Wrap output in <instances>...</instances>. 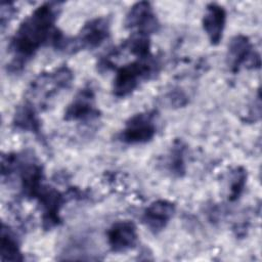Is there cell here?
Here are the masks:
<instances>
[{
	"label": "cell",
	"mask_w": 262,
	"mask_h": 262,
	"mask_svg": "<svg viewBox=\"0 0 262 262\" xmlns=\"http://www.w3.org/2000/svg\"><path fill=\"white\" fill-rule=\"evenodd\" d=\"M106 241L110 249L115 253H124L133 249L138 242L135 223L131 220L114 222L106 231Z\"/></svg>",
	"instance_id": "10"
},
{
	"label": "cell",
	"mask_w": 262,
	"mask_h": 262,
	"mask_svg": "<svg viewBox=\"0 0 262 262\" xmlns=\"http://www.w3.org/2000/svg\"><path fill=\"white\" fill-rule=\"evenodd\" d=\"M160 70V62L152 55L146 58H136L118 69L114 83L113 94L124 98L133 93L139 85L151 79Z\"/></svg>",
	"instance_id": "4"
},
{
	"label": "cell",
	"mask_w": 262,
	"mask_h": 262,
	"mask_svg": "<svg viewBox=\"0 0 262 262\" xmlns=\"http://www.w3.org/2000/svg\"><path fill=\"white\" fill-rule=\"evenodd\" d=\"M66 200L64 194L57 189L46 185L44 186L37 201L41 207L42 227L45 230H50L60 224V210Z\"/></svg>",
	"instance_id": "9"
},
{
	"label": "cell",
	"mask_w": 262,
	"mask_h": 262,
	"mask_svg": "<svg viewBox=\"0 0 262 262\" xmlns=\"http://www.w3.org/2000/svg\"><path fill=\"white\" fill-rule=\"evenodd\" d=\"M126 28L149 36L160 28V23L152 5L147 1H140L133 4L126 14Z\"/></svg>",
	"instance_id": "8"
},
{
	"label": "cell",
	"mask_w": 262,
	"mask_h": 262,
	"mask_svg": "<svg viewBox=\"0 0 262 262\" xmlns=\"http://www.w3.org/2000/svg\"><path fill=\"white\" fill-rule=\"evenodd\" d=\"M37 108L30 102L24 100V102L15 110L12 126L15 130L23 132H30L34 135L43 138L41 122L37 113Z\"/></svg>",
	"instance_id": "13"
},
{
	"label": "cell",
	"mask_w": 262,
	"mask_h": 262,
	"mask_svg": "<svg viewBox=\"0 0 262 262\" xmlns=\"http://www.w3.org/2000/svg\"><path fill=\"white\" fill-rule=\"evenodd\" d=\"M16 13V8L13 6L12 3L4 2L1 4L0 9V23H1V30L4 31L6 25L14 17Z\"/></svg>",
	"instance_id": "18"
},
{
	"label": "cell",
	"mask_w": 262,
	"mask_h": 262,
	"mask_svg": "<svg viewBox=\"0 0 262 262\" xmlns=\"http://www.w3.org/2000/svg\"><path fill=\"white\" fill-rule=\"evenodd\" d=\"M176 206L168 200H157L150 203L142 213V222L150 232H161L173 218Z\"/></svg>",
	"instance_id": "11"
},
{
	"label": "cell",
	"mask_w": 262,
	"mask_h": 262,
	"mask_svg": "<svg viewBox=\"0 0 262 262\" xmlns=\"http://www.w3.org/2000/svg\"><path fill=\"white\" fill-rule=\"evenodd\" d=\"M111 34V21L106 16L92 18L84 24L79 33L74 37L64 36L55 31L51 39L54 49L66 53H77L81 50L99 47Z\"/></svg>",
	"instance_id": "2"
},
{
	"label": "cell",
	"mask_w": 262,
	"mask_h": 262,
	"mask_svg": "<svg viewBox=\"0 0 262 262\" xmlns=\"http://www.w3.org/2000/svg\"><path fill=\"white\" fill-rule=\"evenodd\" d=\"M247 170L244 167H236L232 170L230 174V184H229V202L237 201L243 194L246 183H247Z\"/></svg>",
	"instance_id": "16"
},
{
	"label": "cell",
	"mask_w": 262,
	"mask_h": 262,
	"mask_svg": "<svg viewBox=\"0 0 262 262\" xmlns=\"http://www.w3.org/2000/svg\"><path fill=\"white\" fill-rule=\"evenodd\" d=\"M73 79L74 74L67 66L40 73L30 83L25 100L33 104L37 110H43L48 105V101L51 98L71 86Z\"/></svg>",
	"instance_id": "3"
},
{
	"label": "cell",
	"mask_w": 262,
	"mask_h": 262,
	"mask_svg": "<svg viewBox=\"0 0 262 262\" xmlns=\"http://www.w3.org/2000/svg\"><path fill=\"white\" fill-rule=\"evenodd\" d=\"M59 9V2H45L20 23L8 47L12 57L7 67L9 72L21 71L37 51L51 41Z\"/></svg>",
	"instance_id": "1"
},
{
	"label": "cell",
	"mask_w": 262,
	"mask_h": 262,
	"mask_svg": "<svg viewBox=\"0 0 262 262\" xmlns=\"http://www.w3.org/2000/svg\"><path fill=\"white\" fill-rule=\"evenodd\" d=\"M226 24V10L217 3H210L206 6L202 25L212 45H218L223 37Z\"/></svg>",
	"instance_id": "12"
},
{
	"label": "cell",
	"mask_w": 262,
	"mask_h": 262,
	"mask_svg": "<svg viewBox=\"0 0 262 262\" xmlns=\"http://www.w3.org/2000/svg\"><path fill=\"white\" fill-rule=\"evenodd\" d=\"M95 91L91 85H86L75 95L63 113L67 122L88 123L96 120L100 115L96 106Z\"/></svg>",
	"instance_id": "7"
},
{
	"label": "cell",
	"mask_w": 262,
	"mask_h": 262,
	"mask_svg": "<svg viewBox=\"0 0 262 262\" xmlns=\"http://www.w3.org/2000/svg\"><path fill=\"white\" fill-rule=\"evenodd\" d=\"M157 133V112L145 111L130 117L118 134V140L126 144L147 143Z\"/></svg>",
	"instance_id": "5"
},
{
	"label": "cell",
	"mask_w": 262,
	"mask_h": 262,
	"mask_svg": "<svg viewBox=\"0 0 262 262\" xmlns=\"http://www.w3.org/2000/svg\"><path fill=\"white\" fill-rule=\"evenodd\" d=\"M1 261H23L24 256L19 249L18 241L13 231L2 223L1 228Z\"/></svg>",
	"instance_id": "15"
},
{
	"label": "cell",
	"mask_w": 262,
	"mask_h": 262,
	"mask_svg": "<svg viewBox=\"0 0 262 262\" xmlns=\"http://www.w3.org/2000/svg\"><path fill=\"white\" fill-rule=\"evenodd\" d=\"M166 99L168 101V104L173 107H181L187 104L188 97L186 94L181 90H172L166 95Z\"/></svg>",
	"instance_id": "17"
},
{
	"label": "cell",
	"mask_w": 262,
	"mask_h": 262,
	"mask_svg": "<svg viewBox=\"0 0 262 262\" xmlns=\"http://www.w3.org/2000/svg\"><path fill=\"white\" fill-rule=\"evenodd\" d=\"M187 146L180 138H176L168 152L166 167L167 170L175 177H182L186 172V158Z\"/></svg>",
	"instance_id": "14"
},
{
	"label": "cell",
	"mask_w": 262,
	"mask_h": 262,
	"mask_svg": "<svg viewBox=\"0 0 262 262\" xmlns=\"http://www.w3.org/2000/svg\"><path fill=\"white\" fill-rule=\"evenodd\" d=\"M226 64L233 74L239 72L244 67L247 69H259L261 66L260 54L254 49L250 39L245 35L234 36L227 48Z\"/></svg>",
	"instance_id": "6"
}]
</instances>
